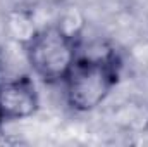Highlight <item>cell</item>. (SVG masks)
<instances>
[{"mask_svg": "<svg viewBox=\"0 0 148 147\" xmlns=\"http://www.w3.org/2000/svg\"><path fill=\"white\" fill-rule=\"evenodd\" d=\"M121 73L122 57L114 47H102L88 54L81 50L62 83L67 106L76 112L95 111L117 87Z\"/></svg>", "mask_w": 148, "mask_h": 147, "instance_id": "6da1fadb", "label": "cell"}, {"mask_svg": "<svg viewBox=\"0 0 148 147\" xmlns=\"http://www.w3.org/2000/svg\"><path fill=\"white\" fill-rule=\"evenodd\" d=\"M23 49L33 74L48 85H62L83 50L81 37L57 24L33 31Z\"/></svg>", "mask_w": 148, "mask_h": 147, "instance_id": "7a4b0ae2", "label": "cell"}, {"mask_svg": "<svg viewBox=\"0 0 148 147\" xmlns=\"http://www.w3.org/2000/svg\"><path fill=\"white\" fill-rule=\"evenodd\" d=\"M40 109V95L29 74L0 80V118L3 123L35 116Z\"/></svg>", "mask_w": 148, "mask_h": 147, "instance_id": "3957f363", "label": "cell"}, {"mask_svg": "<svg viewBox=\"0 0 148 147\" xmlns=\"http://www.w3.org/2000/svg\"><path fill=\"white\" fill-rule=\"evenodd\" d=\"M3 68H5V59H3V52H2V49H0V76L3 73Z\"/></svg>", "mask_w": 148, "mask_h": 147, "instance_id": "277c9868", "label": "cell"}, {"mask_svg": "<svg viewBox=\"0 0 148 147\" xmlns=\"http://www.w3.org/2000/svg\"><path fill=\"white\" fill-rule=\"evenodd\" d=\"M3 125H5V123H3V119H2V118H0V128H2V126H3Z\"/></svg>", "mask_w": 148, "mask_h": 147, "instance_id": "5b68a950", "label": "cell"}]
</instances>
